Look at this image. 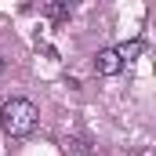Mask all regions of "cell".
I'll return each instance as SVG.
<instances>
[{
	"instance_id": "1",
	"label": "cell",
	"mask_w": 156,
	"mask_h": 156,
	"mask_svg": "<svg viewBox=\"0 0 156 156\" xmlns=\"http://www.w3.org/2000/svg\"><path fill=\"white\" fill-rule=\"evenodd\" d=\"M37 105L29 102V98H11V102H4V109H0V127H4V134H11V138H26V134H33L37 131Z\"/></svg>"
},
{
	"instance_id": "2",
	"label": "cell",
	"mask_w": 156,
	"mask_h": 156,
	"mask_svg": "<svg viewBox=\"0 0 156 156\" xmlns=\"http://www.w3.org/2000/svg\"><path fill=\"white\" fill-rule=\"evenodd\" d=\"M120 69H123V62H120L116 47H105V51L94 55V73H98V76H116Z\"/></svg>"
},
{
	"instance_id": "5",
	"label": "cell",
	"mask_w": 156,
	"mask_h": 156,
	"mask_svg": "<svg viewBox=\"0 0 156 156\" xmlns=\"http://www.w3.org/2000/svg\"><path fill=\"white\" fill-rule=\"evenodd\" d=\"M0 73H4V55H0Z\"/></svg>"
},
{
	"instance_id": "4",
	"label": "cell",
	"mask_w": 156,
	"mask_h": 156,
	"mask_svg": "<svg viewBox=\"0 0 156 156\" xmlns=\"http://www.w3.org/2000/svg\"><path fill=\"white\" fill-rule=\"evenodd\" d=\"M142 51H145V44H142V40H131V44H120V47H116L120 62H131V58H138Z\"/></svg>"
},
{
	"instance_id": "3",
	"label": "cell",
	"mask_w": 156,
	"mask_h": 156,
	"mask_svg": "<svg viewBox=\"0 0 156 156\" xmlns=\"http://www.w3.org/2000/svg\"><path fill=\"white\" fill-rule=\"evenodd\" d=\"M44 15L55 18V22H66V18L73 15V4H69V0H47V4H44Z\"/></svg>"
}]
</instances>
